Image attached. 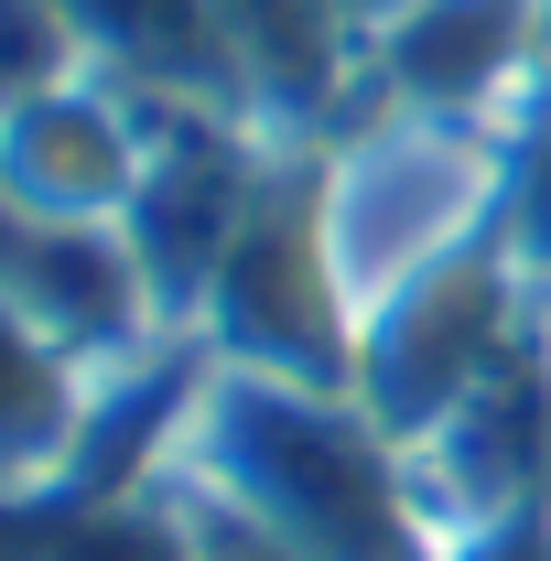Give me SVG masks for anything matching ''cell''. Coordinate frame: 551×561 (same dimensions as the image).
Returning <instances> with one entry per match:
<instances>
[{"label": "cell", "mask_w": 551, "mask_h": 561, "mask_svg": "<svg viewBox=\"0 0 551 561\" xmlns=\"http://www.w3.org/2000/svg\"><path fill=\"white\" fill-rule=\"evenodd\" d=\"M184 486L260 518L292 561H443L412 454L357 411V389H303L260 367H195V400L162 432V465Z\"/></svg>", "instance_id": "cell-1"}, {"label": "cell", "mask_w": 551, "mask_h": 561, "mask_svg": "<svg viewBox=\"0 0 551 561\" xmlns=\"http://www.w3.org/2000/svg\"><path fill=\"white\" fill-rule=\"evenodd\" d=\"M497 184H508V119L357 108V130L325 140V238L357 313L421 280L432 260L497 238Z\"/></svg>", "instance_id": "cell-2"}, {"label": "cell", "mask_w": 551, "mask_h": 561, "mask_svg": "<svg viewBox=\"0 0 551 561\" xmlns=\"http://www.w3.org/2000/svg\"><path fill=\"white\" fill-rule=\"evenodd\" d=\"M195 356L303 378V389H357V291L325 238V140L271 151V173H260V195L195 302Z\"/></svg>", "instance_id": "cell-3"}, {"label": "cell", "mask_w": 551, "mask_h": 561, "mask_svg": "<svg viewBox=\"0 0 551 561\" xmlns=\"http://www.w3.org/2000/svg\"><path fill=\"white\" fill-rule=\"evenodd\" d=\"M530 302L541 291L508 260V238H476V249L432 260L421 280H401L390 302L357 313V411L401 454H421L508 356L530 346Z\"/></svg>", "instance_id": "cell-4"}, {"label": "cell", "mask_w": 551, "mask_h": 561, "mask_svg": "<svg viewBox=\"0 0 551 561\" xmlns=\"http://www.w3.org/2000/svg\"><path fill=\"white\" fill-rule=\"evenodd\" d=\"M140 162H151V98L98 66L0 108V206L22 227H120Z\"/></svg>", "instance_id": "cell-5"}, {"label": "cell", "mask_w": 551, "mask_h": 561, "mask_svg": "<svg viewBox=\"0 0 551 561\" xmlns=\"http://www.w3.org/2000/svg\"><path fill=\"white\" fill-rule=\"evenodd\" d=\"M412 476H421V507H432L443 551H454L465 529H497V518L551 507V346H541V324H530V346L412 454Z\"/></svg>", "instance_id": "cell-6"}, {"label": "cell", "mask_w": 551, "mask_h": 561, "mask_svg": "<svg viewBox=\"0 0 551 561\" xmlns=\"http://www.w3.org/2000/svg\"><path fill=\"white\" fill-rule=\"evenodd\" d=\"M541 87V0H412L368 44V108L508 119Z\"/></svg>", "instance_id": "cell-7"}, {"label": "cell", "mask_w": 551, "mask_h": 561, "mask_svg": "<svg viewBox=\"0 0 551 561\" xmlns=\"http://www.w3.org/2000/svg\"><path fill=\"white\" fill-rule=\"evenodd\" d=\"M120 378H98L87 356L0 280V496H66L87 465V432L109 411Z\"/></svg>", "instance_id": "cell-8"}, {"label": "cell", "mask_w": 551, "mask_h": 561, "mask_svg": "<svg viewBox=\"0 0 551 561\" xmlns=\"http://www.w3.org/2000/svg\"><path fill=\"white\" fill-rule=\"evenodd\" d=\"M87 44V66L140 87V98H206V108H249L238 66H227V11L216 0H55Z\"/></svg>", "instance_id": "cell-9"}, {"label": "cell", "mask_w": 551, "mask_h": 561, "mask_svg": "<svg viewBox=\"0 0 551 561\" xmlns=\"http://www.w3.org/2000/svg\"><path fill=\"white\" fill-rule=\"evenodd\" d=\"M44 561H206L184 496L162 486H109V496H55L44 518Z\"/></svg>", "instance_id": "cell-10"}, {"label": "cell", "mask_w": 551, "mask_h": 561, "mask_svg": "<svg viewBox=\"0 0 551 561\" xmlns=\"http://www.w3.org/2000/svg\"><path fill=\"white\" fill-rule=\"evenodd\" d=\"M497 238L530 271V291L551 280V76L508 108V184H497Z\"/></svg>", "instance_id": "cell-11"}, {"label": "cell", "mask_w": 551, "mask_h": 561, "mask_svg": "<svg viewBox=\"0 0 551 561\" xmlns=\"http://www.w3.org/2000/svg\"><path fill=\"white\" fill-rule=\"evenodd\" d=\"M66 76H87L76 22L55 0H0V108H22V98H44V87H66Z\"/></svg>", "instance_id": "cell-12"}, {"label": "cell", "mask_w": 551, "mask_h": 561, "mask_svg": "<svg viewBox=\"0 0 551 561\" xmlns=\"http://www.w3.org/2000/svg\"><path fill=\"white\" fill-rule=\"evenodd\" d=\"M443 561H551V507H530V518H497V529H465Z\"/></svg>", "instance_id": "cell-13"}, {"label": "cell", "mask_w": 551, "mask_h": 561, "mask_svg": "<svg viewBox=\"0 0 551 561\" xmlns=\"http://www.w3.org/2000/svg\"><path fill=\"white\" fill-rule=\"evenodd\" d=\"M325 11H336V22L357 33V44H379V33H390V22H401L412 0H325Z\"/></svg>", "instance_id": "cell-14"}, {"label": "cell", "mask_w": 551, "mask_h": 561, "mask_svg": "<svg viewBox=\"0 0 551 561\" xmlns=\"http://www.w3.org/2000/svg\"><path fill=\"white\" fill-rule=\"evenodd\" d=\"M22 238H33V227H22V216L0 206V280H11V260H22Z\"/></svg>", "instance_id": "cell-15"}, {"label": "cell", "mask_w": 551, "mask_h": 561, "mask_svg": "<svg viewBox=\"0 0 551 561\" xmlns=\"http://www.w3.org/2000/svg\"><path fill=\"white\" fill-rule=\"evenodd\" d=\"M530 324H541V346H551V280H541V302H530Z\"/></svg>", "instance_id": "cell-16"}]
</instances>
